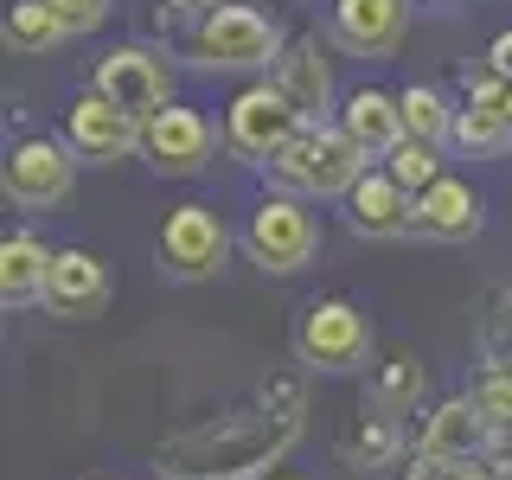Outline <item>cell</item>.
Returning <instances> with one entry per match:
<instances>
[{
  "mask_svg": "<svg viewBox=\"0 0 512 480\" xmlns=\"http://www.w3.org/2000/svg\"><path fill=\"white\" fill-rule=\"evenodd\" d=\"M295 442H301L295 416L237 410V416H218V423H199L186 436H173L154 455V468H160V480H263Z\"/></svg>",
  "mask_w": 512,
  "mask_h": 480,
  "instance_id": "obj_1",
  "label": "cell"
},
{
  "mask_svg": "<svg viewBox=\"0 0 512 480\" xmlns=\"http://www.w3.org/2000/svg\"><path fill=\"white\" fill-rule=\"evenodd\" d=\"M263 173L276 180V192H288V199H308V205H314V199H346V192L359 186L372 167H365V154L352 148L340 128L308 122L276 160H269Z\"/></svg>",
  "mask_w": 512,
  "mask_h": 480,
  "instance_id": "obj_2",
  "label": "cell"
},
{
  "mask_svg": "<svg viewBox=\"0 0 512 480\" xmlns=\"http://www.w3.org/2000/svg\"><path fill=\"white\" fill-rule=\"evenodd\" d=\"M282 52H288L282 26L269 20L263 7L224 0V7H212L199 26H192V58H199L205 71H276Z\"/></svg>",
  "mask_w": 512,
  "mask_h": 480,
  "instance_id": "obj_3",
  "label": "cell"
},
{
  "mask_svg": "<svg viewBox=\"0 0 512 480\" xmlns=\"http://www.w3.org/2000/svg\"><path fill=\"white\" fill-rule=\"evenodd\" d=\"M372 320H365L352 301L327 295V301H308L295 320V359L301 372H359L372 365Z\"/></svg>",
  "mask_w": 512,
  "mask_h": 480,
  "instance_id": "obj_4",
  "label": "cell"
},
{
  "mask_svg": "<svg viewBox=\"0 0 512 480\" xmlns=\"http://www.w3.org/2000/svg\"><path fill=\"white\" fill-rule=\"evenodd\" d=\"M244 250H250L256 269H269V276H295V269H308L314 250H320V218L308 212V199L269 192V199H256V212L244 224Z\"/></svg>",
  "mask_w": 512,
  "mask_h": 480,
  "instance_id": "obj_5",
  "label": "cell"
},
{
  "mask_svg": "<svg viewBox=\"0 0 512 480\" xmlns=\"http://www.w3.org/2000/svg\"><path fill=\"white\" fill-rule=\"evenodd\" d=\"M301 128H308V116H301V109L263 77V84H244L231 96V109H224V148L244 154L250 167H269Z\"/></svg>",
  "mask_w": 512,
  "mask_h": 480,
  "instance_id": "obj_6",
  "label": "cell"
},
{
  "mask_svg": "<svg viewBox=\"0 0 512 480\" xmlns=\"http://www.w3.org/2000/svg\"><path fill=\"white\" fill-rule=\"evenodd\" d=\"M90 90L103 96V103H116L122 116L154 122L160 109H173V64L160 52H148V45H116V52L96 58Z\"/></svg>",
  "mask_w": 512,
  "mask_h": 480,
  "instance_id": "obj_7",
  "label": "cell"
},
{
  "mask_svg": "<svg viewBox=\"0 0 512 480\" xmlns=\"http://www.w3.org/2000/svg\"><path fill=\"white\" fill-rule=\"evenodd\" d=\"M154 256H160V276L205 282V276H218L224 256H231V231H224V218L212 205H173V212L160 218Z\"/></svg>",
  "mask_w": 512,
  "mask_h": 480,
  "instance_id": "obj_8",
  "label": "cell"
},
{
  "mask_svg": "<svg viewBox=\"0 0 512 480\" xmlns=\"http://www.w3.org/2000/svg\"><path fill=\"white\" fill-rule=\"evenodd\" d=\"M71 186H77V154L64 141L32 135L7 154V199L20 212H52V205L71 199Z\"/></svg>",
  "mask_w": 512,
  "mask_h": 480,
  "instance_id": "obj_9",
  "label": "cell"
},
{
  "mask_svg": "<svg viewBox=\"0 0 512 480\" xmlns=\"http://www.w3.org/2000/svg\"><path fill=\"white\" fill-rule=\"evenodd\" d=\"M64 148L77 160H90V167H116L141 148V122L122 116L116 103H103L96 90H84L71 103V116H64Z\"/></svg>",
  "mask_w": 512,
  "mask_h": 480,
  "instance_id": "obj_10",
  "label": "cell"
},
{
  "mask_svg": "<svg viewBox=\"0 0 512 480\" xmlns=\"http://www.w3.org/2000/svg\"><path fill=\"white\" fill-rule=\"evenodd\" d=\"M212 122L199 116V109L173 103L160 109L154 122H141V154L154 160L160 173H173V180H192V173H205V160H212Z\"/></svg>",
  "mask_w": 512,
  "mask_h": 480,
  "instance_id": "obj_11",
  "label": "cell"
},
{
  "mask_svg": "<svg viewBox=\"0 0 512 480\" xmlns=\"http://www.w3.org/2000/svg\"><path fill=\"white\" fill-rule=\"evenodd\" d=\"M109 295H116V282H109V263L90 250H58L52 256V282H45V308L58 320H96L109 308Z\"/></svg>",
  "mask_w": 512,
  "mask_h": 480,
  "instance_id": "obj_12",
  "label": "cell"
},
{
  "mask_svg": "<svg viewBox=\"0 0 512 480\" xmlns=\"http://www.w3.org/2000/svg\"><path fill=\"white\" fill-rule=\"evenodd\" d=\"M410 32V0H333V39L359 58H391Z\"/></svg>",
  "mask_w": 512,
  "mask_h": 480,
  "instance_id": "obj_13",
  "label": "cell"
},
{
  "mask_svg": "<svg viewBox=\"0 0 512 480\" xmlns=\"http://www.w3.org/2000/svg\"><path fill=\"white\" fill-rule=\"evenodd\" d=\"M461 90H468V103L455 109V148L461 154H506L512 148V122H506V109H500L506 77L500 71H468V77H461Z\"/></svg>",
  "mask_w": 512,
  "mask_h": 480,
  "instance_id": "obj_14",
  "label": "cell"
},
{
  "mask_svg": "<svg viewBox=\"0 0 512 480\" xmlns=\"http://www.w3.org/2000/svg\"><path fill=\"white\" fill-rule=\"evenodd\" d=\"M487 423H480V410H474V397L461 391V397H442L436 410L423 416V436H416V455H429V461H455V468H468V461L487 455Z\"/></svg>",
  "mask_w": 512,
  "mask_h": 480,
  "instance_id": "obj_15",
  "label": "cell"
},
{
  "mask_svg": "<svg viewBox=\"0 0 512 480\" xmlns=\"http://www.w3.org/2000/svg\"><path fill=\"white\" fill-rule=\"evenodd\" d=\"M340 135L359 148L365 160H391L397 148H404V109H397V96H384V90H352L346 103H340Z\"/></svg>",
  "mask_w": 512,
  "mask_h": 480,
  "instance_id": "obj_16",
  "label": "cell"
},
{
  "mask_svg": "<svg viewBox=\"0 0 512 480\" xmlns=\"http://www.w3.org/2000/svg\"><path fill=\"white\" fill-rule=\"evenodd\" d=\"M340 205H346V224H352V231H359V237H378V244H384V237L416 231V199L391 180V173H365V180L352 186Z\"/></svg>",
  "mask_w": 512,
  "mask_h": 480,
  "instance_id": "obj_17",
  "label": "cell"
},
{
  "mask_svg": "<svg viewBox=\"0 0 512 480\" xmlns=\"http://www.w3.org/2000/svg\"><path fill=\"white\" fill-rule=\"evenodd\" d=\"M269 84H276L308 122H320V109H333V58L320 52V39H295L282 52V64L269 71Z\"/></svg>",
  "mask_w": 512,
  "mask_h": 480,
  "instance_id": "obj_18",
  "label": "cell"
},
{
  "mask_svg": "<svg viewBox=\"0 0 512 480\" xmlns=\"http://www.w3.org/2000/svg\"><path fill=\"white\" fill-rule=\"evenodd\" d=\"M416 231L436 237V244H468L480 237V199L468 180H436L416 199Z\"/></svg>",
  "mask_w": 512,
  "mask_h": 480,
  "instance_id": "obj_19",
  "label": "cell"
},
{
  "mask_svg": "<svg viewBox=\"0 0 512 480\" xmlns=\"http://www.w3.org/2000/svg\"><path fill=\"white\" fill-rule=\"evenodd\" d=\"M52 256L32 231H13L0 244V301L7 308H26V301H45V282H52Z\"/></svg>",
  "mask_w": 512,
  "mask_h": 480,
  "instance_id": "obj_20",
  "label": "cell"
},
{
  "mask_svg": "<svg viewBox=\"0 0 512 480\" xmlns=\"http://www.w3.org/2000/svg\"><path fill=\"white\" fill-rule=\"evenodd\" d=\"M64 39H71V32H64V20L45 0H13L7 7V52L13 58H45V52H58Z\"/></svg>",
  "mask_w": 512,
  "mask_h": 480,
  "instance_id": "obj_21",
  "label": "cell"
},
{
  "mask_svg": "<svg viewBox=\"0 0 512 480\" xmlns=\"http://www.w3.org/2000/svg\"><path fill=\"white\" fill-rule=\"evenodd\" d=\"M397 109H404V135H410V141H423V148L455 141V109L442 103V90L410 84V90H397Z\"/></svg>",
  "mask_w": 512,
  "mask_h": 480,
  "instance_id": "obj_22",
  "label": "cell"
},
{
  "mask_svg": "<svg viewBox=\"0 0 512 480\" xmlns=\"http://www.w3.org/2000/svg\"><path fill=\"white\" fill-rule=\"evenodd\" d=\"M474 340H480V359H487V372H512V288H493V295L480 301Z\"/></svg>",
  "mask_w": 512,
  "mask_h": 480,
  "instance_id": "obj_23",
  "label": "cell"
},
{
  "mask_svg": "<svg viewBox=\"0 0 512 480\" xmlns=\"http://www.w3.org/2000/svg\"><path fill=\"white\" fill-rule=\"evenodd\" d=\"M340 455L352 461V468H391V455H397V416H378V410H365L359 416V429L340 442Z\"/></svg>",
  "mask_w": 512,
  "mask_h": 480,
  "instance_id": "obj_24",
  "label": "cell"
},
{
  "mask_svg": "<svg viewBox=\"0 0 512 480\" xmlns=\"http://www.w3.org/2000/svg\"><path fill=\"white\" fill-rule=\"evenodd\" d=\"M384 173H391V180L404 186L410 199H423L436 180H448V173H442V148H423V141H404V148L384 160Z\"/></svg>",
  "mask_w": 512,
  "mask_h": 480,
  "instance_id": "obj_25",
  "label": "cell"
},
{
  "mask_svg": "<svg viewBox=\"0 0 512 480\" xmlns=\"http://www.w3.org/2000/svg\"><path fill=\"white\" fill-rule=\"evenodd\" d=\"M468 397H474L480 423H487V436L493 442H512V372H480Z\"/></svg>",
  "mask_w": 512,
  "mask_h": 480,
  "instance_id": "obj_26",
  "label": "cell"
},
{
  "mask_svg": "<svg viewBox=\"0 0 512 480\" xmlns=\"http://www.w3.org/2000/svg\"><path fill=\"white\" fill-rule=\"evenodd\" d=\"M416 397H423V365H416V359H391V365H384V378L372 384V410L378 416L410 410Z\"/></svg>",
  "mask_w": 512,
  "mask_h": 480,
  "instance_id": "obj_27",
  "label": "cell"
},
{
  "mask_svg": "<svg viewBox=\"0 0 512 480\" xmlns=\"http://www.w3.org/2000/svg\"><path fill=\"white\" fill-rule=\"evenodd\" d=\"M45 7L64 20V32H71V39H77V32H96V26L109 20V0H45Z\"/></svg>",
  "mask_w": 512,
  "mask_h": 480,
  "instance_id": "obj_28",
  "label": "cell"
},
{
  "mask_svg": "<svg viewBox=\"0 0 512 480\" xmlns=\"http://www.w3.org/2000/svg\"><path fill=\"white\" fill-rule=\"evenodd\" d=\"M480 468L493 480H512V442H487V455H480Z\"/></svg>",
  "mask_w": 512,
  "mask_h": 480,
  "instance_id": "obj_29",
  "label": "cell"
},
{
  "mask_svg": "<svg viewBox=\"0 0 512 480\" xmlns=\"http://www.w3.org/2000/svg\"><path fill=\"white\" fill-rule=\"evenodd\" d=\"M487 71H500L506 84H512V32H500V39L487 45Z\"/></svg>",
  "mask_w": 512,
  "mask_h": 480,
  "instance_id": "obj_30",
  "label": "cell"
},
{
  "mask_svg": "<svg viewBox=\"0 0 512 480\" xmlns=\"http://www.w3.org/2000/svg\"><path fill=\"white\" fill-rule=\"evenodd\" d=\"M461 480H493V474L480 468V461H468V468H461Z\"/></svg>",
  "mask_w": 512,
  "mask_h": 480,
  "instance_id": "obj_31",
  "label": "cell"
},
{
  "mask_svg": "<svg viewBox=\"0 0 512 480\" xmlns=\"http://www.w3.org/2000/svg\"><path fill=\"white\" fill-rule=\"evenodd\" d=\"M500 109H506V122H512V84H506V90H500Z\"/></svg>",
  "mask_w": 512,
  "mask_h": 480,
  "instance_id": "obj_32",
  "label": "cell"
},
{
  "mask_svg": "<svg viewBox=\"0 0 512 480\" xmlns=\"http://www.w3.org/2000/svg\"><path fill=\"white\" fill-rule=\"evenodd\" d=\"M186 7H205V13H212V7H224V0H186Z\"/></svg>",
  "mask_w": 512,
  "mask_h": 480,
  "instance_id": "obj_33",
  "label": "cell"
},
{
  "mask_svg": "<svg viewBox=\"0 0 512 480\" xmlns=\"http://www.w3.org/2000/svg\"><path fill=\"white\" fill-rule=\"evenodd\" d=\"M423 7H461V0H423Z\"/></svg>",
  "mask_w": 512,
  "mask_h": 480,
  "instance_id": "obj_34",
  "label": "cell"
},
{
  "mask_svg": "<svg viewBox=\"0 0 512 480\" xmlns=\"http://www.w3.org/2000/svg\"><path fill=\"white\" fill-rule=\"evenodd\" d=\"M269 480H288V474H269Z\"/></svg>",
  "mask_w": 512,
  "mask_h": 480,
  "instance_id": "obj_35",
  "label": "cell"
}]
</instances>
